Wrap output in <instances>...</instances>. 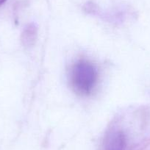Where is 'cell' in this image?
Returning a JSON list of instances; mask_svg holds the SVG:
<instances>
[{"instance_id": "cell-1", "label": "cell", "mask_w": 150, "mask_h": 150, "mask_svg": "<svg viewBox=\"0 0 150 150\" xmlns=\"http://www.w3.org/2000/svg\"><path fill=\"white\" fill-rule=\"evenodd\" d=\"M70 80L74 91L82 96L91 94L98 80V71L94 65L86 60H80L74 64Z\"/></svg>"}, {"instance_id": "cell-2", "label": "cell", "mask_w": 150, "mask_h": 150, "mask_svg": "<svg viewBox=\"0 0 150 150\" xmlns=\"http://www.w3.org/2000/svg\"><path fill=\"white\" fill-rule=\"evenodd\" d=\"M126 136L120 130L110 132L105 140L106 150H125L126 148Z\"/></svg>"}, {"instance_id": "cell-3", "label": "cell", "mask_w": 150, "mask_h": 150, "mask_svg": "<svg viewBox=\"0 0 150 150\" xmlns=\"http://www.w3.org/2000/svg\"><path fill=\"white\" fill-rule=\"evenodd\" d=\"M5 1H6V0H0V5H2V4H3Z\"/></svg>"}]
</instances>
